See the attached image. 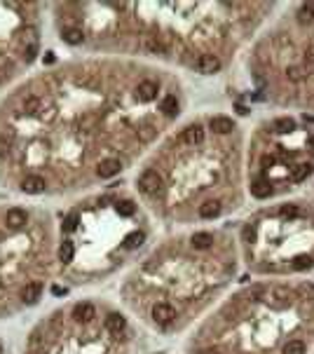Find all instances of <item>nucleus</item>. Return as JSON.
<instances>
[{
    "label": "nucleus",
    "instance_id": "a211bd4d",
    "mask_svg": "<svg viewBox=\"0 0 314 354\" xmlns=\"http://www.w3.org/2000/svg\"><path fill=\"white\" fill-rule=\"evenodd\" d=\"M162 113H164L166 117H174L178 113V101H176V96H164L162 99Z\"/></svg>",
    "mask_w": 314,
    "mask_h": 354
},
{
    "label": "nucleus",
    "instance_id": "cd10ccee",
    "mask_svg": "<svg viewBox=\"0 0 314 354\" xmlns=\"http://www.w3.org/2000/svg\"><path fill=\"white\" fill-rule=\"evenodd\" d=\"M298 17H300V22H312L314 19V3H307V5L300 7Z\"/></svg>",
    "mask_w": 314,
    "mask_h": 354
},
{
    "label": "nucleus",
    "instance_id": "e433bc0d",
    "mask_svg": "<svg viewBox=\"0 0 314 354\" xmlns=\"http://www.w3.org/2000/svg\"><path fill=\"white\" fill-rule=\"evenodd\" d=\"M0 354H3V345H0Z\"/></svg>",
    "mask_w": 314,
    "mask_h": 354
},
{
    "label": "nucleus",
    "instance_id": "6e6552de",
    "mask_svg": "<svg viewBox=\"0 0 314 354\" xmlns=\"http://www.w3.org/2000/svg\"><path fill=\"white\" fill-rule=\"evenodd\" d=\"M183 143H187V145H199L204 141V129H202V124H190V127L183 132Z\"/></svg>",
    "mask_w": 314,
    "mask_h": 354
},
{
    "label": "nucleus",
    "instance_id": "f257e3e1",
    "mask_svg": "<svg viewBox=\"0 0 314 354\" xmlns=\"http://www.w3.org/2000/svg\"><path fill=\"white\" fill-rule=\"evenodd\" d=\"M162 188V176L155 169H148V172L141 174V178H138V190L143 195H157Z\"/></svg>",
    "mask_w": 314,
    "mask_h": 354
},
{
    "label": "nucleus",
    "instance_id": "412c9836",
    "mask_svg": "<svg viewBox=\"0 0 314 354\" xmlns=\"http://www.w3.org/2000/svg\"><path fill=\"white\" fill-rule=\"evenodd\" d=\"M270 193H272V188L265 181H256L254 185H251V195H254V197H258V199L270 197Z\"/></svg>",
    "mask_w": 314,
    "mask_h": 354
},
{
    "label": "nucleus",
    "instance_id": "6ab92c4d",
    "mask_svg": "<svg viewBox=\"0 0 314 354\" xmlns=\"http://www.w3.org/2000/svg\"><path fill=\"white\" fill-rule=\"evenodd\" d=\"M73 256H75V246H73V242H68V239H64L59 246V260H64V263H71Z\"/></svg>",
    "mask_w": 314,
    "mask_h": 354
},
{
    "label": "nucleus",
    "instance_id": "5701e85b",
    "mask_svg": "<svg viewBox=\"0 0 314 354\" xmlns=\"http://www.w3.org/2000/svg\"><path fill=\"white\" fill-rule=\"evenodd\" d=\"M61 38L66 40L68 45H80L82 43V31H80V28H66Z\"/></svg>",
    "mask_w": 314,
    "mask_h": 354
},
{
    "label": "nucleus",
    "instance_id": "1a4fd4ad",
    "mask_svg": "<svg viewBox=\"0 0 314 354\" xmlns=\"http://www.w3.org/2000/svg\"><path fill=\"white\" fill-rule=\"evenodd\" d=\"M141 47H143L145 52H150V54H164V52H166V45L162 43L157 35H143Z\"/></svg>",
    "mask_w": 314,
    "mask_h": 354
},
{
    "label": "nucleus",
    "instance_id": "bb28decb",
    "mask_svg": "<svg viewBox=\"0 0 314 354\" xmlns=\"http://www.w3.org/2000/svg\"><path fill=\"white\" fill-rule=\"evenodd\" d=\"M286 78L291 80V82H300V80L305 78V68H300V66H291V68H286Z\"/></svg>",
    "mask_w": 314,
    "mask_h": 354
},
{
    "label": "nucleus",
    "instance_id": "f3484780",
    "mask_svg": "<svg viewBox=\"0 0 314 354\" xmlns=\"http://www.w3.org/2000/svg\"><path fill=\"white\" fill-rule=\"evenodd\" d=\"M272 129H275L277 134H288L296 129V122H293L291 117H277V120L272 122Z\"/></svg>",
    "mask_w": 314,
    "mask_h": 354
},
{
    "label": "nucleus",
    "instance_id": "f8f14e48",
    "mask_svg": "<svg viewBox=\"0 0 314 354\" xmlns=\"http://www.w3.org/2000/svg\"><path fill=\"white\" fill-rule=\"evenodd\" d=\"M209 127L214 129L216 134H230L232 129H235V124H232V120L225 115H214L209 120Z\"/></svg>",
    "mask_w": 314,
    "mask_h": 354
},
{
    "label": "nucleus",
    "instance_id": "dca6fc26",
    "mask_svg": "<svg viewBox=\"0 0 314 354\" xmlns=\"http://www.w3.org/2000/svg\"><path fill=\"white\" fill-rule=\"evenodd\" d=\"M221 214V202H204L199 204V216L202 218H216Z\"/></svg>",
    "mask_w": 314,
    "mask_h": 354
},
{
    "label": "nucleus",
    "instance_id": "c756f323",
    "mask_svg": "<svg viewBox=\"0 0 314 354\" xmlns=\"http://www.w3.org/2000/svg\"><path fill=\"white\" fill-rule=\"evenodd\" d=\"M117 214H120V216H132L134 214V202H120V204H117Z\"/></svg>",
    "mask_w": 314,
    "mask_h": 354
},
{
    "label": "nucleus",
    "instance_id": "393cba45",
    "mask_svg": "<svg viewBox=\"0 0 314 354\" xmlns=\"http://www.w3.org/2000/svg\"><path fill=\"white\" fill-rule=\"evenodd\" d=\"M312 265H314V260L309 258V256H296V258H293V267H296V270H309Z\"/></svg>",
    "mask_w": 314,
    "mask_h": 354
},
{
    "label": "nucleus",
    "instance_id": "a878e982",
    "mask_svg": "<svg viewBox=\"0 0 314 354\" xmlns=\"http://www.w3.org/2000/svg\"><path fill=\"white\" fill-rule=\"evenodd\" d=\"M38 111H40V99L31 96V99L24 101V113H28V115H38Z\"/></svg>",
    "mask_w": 314,
    "mask_h": 354
},
{
    "label": "nucleus",
    "instance_id": "423d86ee",
    "mask_svg": "<svg viewBox=\"0 0 314 354\" xmlns=\"http://www.w3.org/2000/svg\"><path fill=\"white\" fill-rule=\"evenodd\" d=\"M120 169H122L120 160H113V157H108V160H101L99 162V166H96V174H99L101 178H113V176H117V174H120Z\"/></svg>",
    "mask_w": 314,
    "mask_h": 354
},
{
    "label": "nucleus",
    "instance_id": "0eeeda50",
    "mask_svg": "<svg viewBox=\"0 0 314 354\" xmlns=\"http://www.w3.org/2000/svg\"><path fill=\"white\" fill-rule=\"evenodd\" d=\"M22 190L26 195H40L45 190V178L43 176H35V174H31V176H26L22 181Z\"/></svg>",
    "mask_w": 314,
    "mask_h": 354
},
{
    "label": "nucleus",
    "instance_id": "2f4dec72",
    "mask_svg": "<svg viewBox=\"0 0 314 354\" xmlns=\"http://www.w3.org/2000/svg\"><path fill=\"white\" fill-rule=\"evenodd\" d=\"M7 150H10V141L0 138V157H5V155H7Z\"/></svg>",
    "mask_w": 314,
    "mask_h": 354
},
{
    "label": "nucleus",
    "instance_id": "20e7f679",
    "mask_svg": "<svg viewBox=\"0 0 314 354\" xmlns=\"http://www.w3.org/2000/svg\"><path fill=\"white\" fill-rule=\"evenodd\" d=\"M157 92H160L157 82H153V80H143V82H138V87H136V99L148 103V101L157 99Z\"/></svg>",
    "mask_w": 314,
    "mask_h": 354
},
{
    "label": "nucleus",
    "instance_id": "2eb2a0df",
    "mask_svg": "<svg viewBox=\"0 0 314 354\" xmlns=\"http://www.w3.org/2000/svg\"><path fill=\"white\" fill-rule=\"evenodd\" d=\"M190 244H193L195 249H209L211 244H214V235H209V233H195L193 239H190Z\"/></svg>",
    "mask_w": 314,
    "mask_h": 354
},
{
    "label": "nucleus",
    "instance_id": "f704fd0d",
    "mask_svg": "<svg viewBox=\"0 0 314 354\" xmlns=\"http://www.w3.org/2000/svg\"><path fill=\"white\" fill-rule=\"evenodd\" d=\"M52 291H54V294H56V296H61V294H66V288H61V286H54V288H52Z\"/></svg>",
    "mask_w": 314,
    "mask_h": 354
},
{
    "label": "nucleus",
    "instance_id": "ddd939ff",
    "mask_svg": "<svg viewBox=\"0 0 314 354\" xmlns=\"http://www.w3.org/2000/svg\"><path fill=\"white\" fill-rule=\"evenodd\" d=\"M26 211L24 209H10L5 216V223L10 230H19V227H24V223H26Z\"/></svg>",
    "mask_w": 314,
    "mask_h": 354
},
{
    "label": "nucleus",
    "instance_id": "b1692460",
    "mask_svg": "<svg viewBox=\"0 0 314 354\" xmlns=\"http://www.w3.org/2000/svg\"><path fill=\"white\" fill-rule=\"evenodd\" d=\"M284 354H305V343L303 340H288L284 345Z\"/></svg>",
    "mask_w": 314,
    "mask_h": 354
},
{
    "label": "nucleus",
    "instance_id": "c85d7f7f",
    "mask_svg": "<svg viewBox=\"0 0 314 354\" xmlns=\"http://www.w3.org/2000/svg\"><path fill=\"white\" fill-rule=\"evenodd\" d=\"M155 134H157V129H155L153 124H143V127L138 129V136H141V141H150Z\"/></svg>",
    "mask_w": 314,
    "mask_h": 354
},
{
    "label": "nucleus",
    "instance_id": "9b49d317",
    "mask_svg": "<svg viewBox=\"0 0 314 354\" xmlns=\"http://www.w3.org/2000/svg\"><path fill=\"white\" fill-rule=\"evenodd\" d=\"M73 317H75L77 321H92L94 317H96V307H94L92 303H77L75 307H73Z\"/></svg>",
    "mask_w": 314,
    "mask_h": 354
},
{
    "label": "nucleus",
    "instance_id": "473e14b6",
    "mask_svg": "<svg viewBox=\"0 0 314 354\" xmlns=\"http://www.w3.org/2000/svg\"><path fill=\"white\" fill-rule=\"evenodd\" d=\"M272 164H275V157H267V155H265L263 157V166H267V169H270Z\"/></svg>",
    "mask_w": 314,
    "mask_h": 354
},
{
    "label": "nucleus",
    "instance_id": "c9c22d12",
    "mask_svg": "<svg viewBox=\"0 0 314 354\" xmlns=\"http://www.w3.org/2000/svg\"><path fill=\"white\" fill-rule=\"evenodd\" d=\"M309 145H312V148H314V136H312V138H309Z\"/></svg>",
    "mask_w": 314,
    "mask_h": 354
},
{
    "label": "nucleus",
    "instance_id": "7c9ffc66",
    "mask_svg": "<svg viewBox=\"0 0 314 354\" xmlns=\"http://www.w3.org/2000/svg\"><path fill=\"white\" fill-rule=\"evenodd\" d=\"M77 221H80V218H77V214H68L66 221H64V227H66L68 233H73V230L77 227Z\"/></svg>",
    "mask_w": 314,
    "mask_h": 354
},
{
    "label": "nucleus",
    "instance_id": "aec40b11",
    "mask_svg": "<svg viewBox=\"0 0 314 354\" xmlns=\"http://www.w3.org/2000/svg\"><path fill=\"white\" fill-rule=\"evenodd\" d=\"M143 239H145V235L141 233V230H134V233H129L127 237H124V246H127V249H138V246L143 244Z\"/></svg>",
    "mask_w": 314,
    "mask_h": 354
},
{
    "label": "nucleus",
    "instance_id": "72a5a7b5",
    "mask_svg": "<svg viewBox=\"0 0 314 354\" xmlns=\"http://www.w3.org/2000/svg\"><path fill=\"white\" fill-rule=\"evenodd\" d=\"M199 354H221V352H218V349H216V347H209V349H202V352H199Z\"/></svg>",
    "mask_w": 314,
    "mask_h": 354
},
{
    "label": "nucleus",
    "instance_id": "4be33fe9",
    "mask_svg": "<svg viewBox=\"0 0 314 354\" xmlns=\"http://www.w3.org/2000/svg\"><path fill=\"white\" fill-rule=\"evenodd\" d=\"M312 174V164L309 162H303V164H298V166H293V181H305V178Z\"/></svg>",
    "mask_w": 314,
    "mask_h": 354
},
{
    "label": "nucleus",
    "instance_id": "7ed1b4c3",
    "mask_svg": "<svg viewBox=\"0 0 314 354\" xmlns=\"http://www.w3.org/2000/svg\"><path fill=\"white\" fill-rule=\"evenodd\" d=\"M153 319L157 321V324H162V326H166V324H171V321L176 319V310H174L169 303H155L153 305Z\"/></svg>",
    "mask_w": 314,
    "mask_h": 354
},
{
    "label": "nucleus",
    "instance_id": "f03ea898",
    "mask_svg": "<svg viewBox=\"0 0 314 354\" xmlns=\"http://www.w3.org/2000/svg\"><path fill=\"white\" fill-rule=\"evenodd\" d=\"M195 68H197V73H202V75H214V73L221 71V59L216 54H199L197 59H195Z\"/></svg>",
    "mask_w": 314,
    "mask_h": 354
},
{
    "label": "nucleus",
    "instance_id": "4468645a",
    "mask_svg": "<svg viewBox=\"0 0 314 354\" xmlns=\"http://www.w3.org/2000/svg\"><path fill=\"white\" fill-rule=\"evenodd\" d=\"M106 328L111 333H115V336H120V333L127 328V321H124V317H120V315H108L106 317Z\"/></svg>",
    "mask_w": 314,
    "mask_h": 354
},
{
    "label": "nucleus",
    "instance_id": "9d476101",
    "mask_svg": "<svg viewBox=\"0 0 314 354\" xmlns=\"http://www.w3.org/2000/svg\"><path fill=\"white\" fill-rule=\"evenodd\" d=\"M40 296H43V284H40V282L26 284V286H24V291H22V300H24V303H28V305L38 303Z\"/></svg>",
    "mask_w": 314,
    "mask_h": 354
},
{
    "label": "nucleus",
    "instance_id": "39448f33",
    "mask_svg": "<svg viewBox=\"0 0 314 354\" xmlns=\"http://www.w3.org/2000/svg\"><path fill=\"white\" fill-rule=\"evenodd\" d=\"M265 298H267V303L272 307H284V305H288V288L272 286L270 291H265Z\"/></svg>",
    "mask_w": 314,
    "mask_h": 354
}]
</instances>
